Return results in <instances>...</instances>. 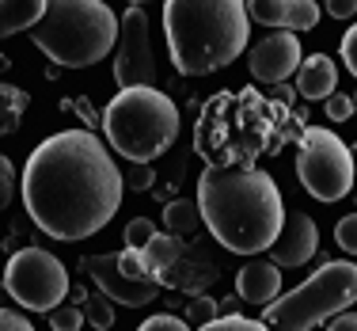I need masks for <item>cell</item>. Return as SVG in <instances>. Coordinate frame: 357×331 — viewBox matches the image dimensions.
Listing matches in <instances>:
<instances>
[{
  "label": "cell",
  "mask_w": 357,
  "mask_h": 331,
  "mask_svg": "<svg viewBox=\"0 0 357 331\" xmlns=\"http://www.w3.org/2000/svg\"><path fill=\"white\" fill-rule=\"evenodd\" d=\"M126 179L91 130H61L31 152L23 168V206L54 240H88L122 206Z\"/></svg>",
  "instance_id": "1"
},
{
  "label": "cell",
  "mask_w": 357,
  "mask_h": 331,
  "mask_svg": "<svg viewBox=\"0 0 357 331\" xmlns=\"http://www.w3.org/2000/svg\"><path fill=\"white\" fill-rule=\"evenodd\" d=\"M198 209L213 240L236 256L266 251L285 225V206L274 175L251 164H209L198 179Z\"/></svg>",
  "instance_id": "2"
},
{
  "label": "cell",
  "mask_w": 357,
  "mask_h": 331,
  "mask_svg": "<svg viewBox=\"0 0 357 331\" xmlns=\"http://www.w3.org/2000/svg\"><path fill=\"white\" fill-rule=\"evenodd\" d=\"M164 38L183 76H209L248 50V0H164Z\"/></svg>",
  "instance_id": "3"
},
{
  "label": "cell",
  "mask_w": 357,
  "mask_h": 331,
  "mask_svg": "<svg viewBox=\"0 0 357 331\" xmlns=\"http://www.w3.org/2000/svg\"><path fill=\"white\" fill-rule=\"evenodd\" d=\"M278 99H262L255 88L225 91L202 107L194 149L202 152L206 164L232 168V164H251L255 156L278 149L285 133H274V115H282Z\"/></svg>",
  "instance_id": "4"
},
{
  "label": "cell",
  "mask_w": 357,
  "mask_h": 331,
  "mask_svg": "<svg viewBox=\"0 0 357 331\" xmlns=\"http://www.w3.org/2000/svg\"><path fill=\"white\" fill-rule=\"evenodd\" d=\"M122 20L107 0H50L31 38L61 69H88L114 50Z\"/></svg>",
  "instance_id": "5"
},
{
  "label": "cell",
  "mask_w": 357,
  "mask_h": 331,
  "mask_svg": "<svg viewBox=\"0 0 357 331\" xmlns=\"http://www.w3.org/2000/svg\"><path fill=\"white\" fill-rule=\"evenodd\" d=\"M107 145L133 164H149L167 152L178 138V107L172 96L156 91L152 84L122 88L103 110Z\"/></svg>",
  "instance_id": "6"
},
{
  "label": "cell",
  "mask_w": 357,
  "mask_h": 331,
  "mask_svg": "<svg viewBox=\"0 0 357 331\" xmlns=\"http://www.w3.org/2000/svg\"><path fill=\"white\" fill-rule=\"evenodd\" d=\"M350 304H357V263L327 259L296 290L262 304V320L270 324V331H312L346 312Z\"/></svg>",
  "instance_id": "7"
},
{
  "label": "cell",
  "mask_w": 357,
  "mask_h": 331,
  "mask_svg": "<svg viewBox=\"0 0 357 331\" xmlns=\"http://www.w3.org/2000/svg\"><path fill=\"white\" fill-rule=\"evenodd\" d=\"M296 175H301L304 191L319 202H338L354 191L357 168H354V149L346 145L338 133L308 126L301 133V149H296Z\"/></svg>",
  "instance_id": "8"
},
{
  "label": "cell",
  "mask_w": 357,
  "mask_h": 331,
  "mask_svg": "<svg viewBox=\"0 0 357 331\" xmlns=\"http://www.w3.org/2000/svg\"><path fill=\"white\" fill-rule=\"evenodd\" d=\"M4 282L12 290L15 304L27 312H54L69 293V270L46 248H23L8 259Z\"/></svg>",
  "instance_id": "9"
},
{
  "label": "cell",
  "mask_w": 357,
  "mask_h": 331,
  "mask_svg": "<svg viewBox=\"0 0 357 331\" xmlns=\"http://www.w3.org/2000/svg\"><path fill=\"white\" fill-rule=\"evenodd\" d=\"M114 84L118 88H141L156 84V61H152V42H149V15L141 4H130L122 15L114 50Z\"/></svg>",
  "instance_id": "10"
},
{
  "label": "cell",
  "mask_w": 357,
  "mask_h": 331,
  "mask_svg": "<svg viewBox=\"0 0 357 331\" xmlns=\"http://www.w3.org/2000/svg\"><path fill=\"white\" fill-rule=\"evenodd\" d=\"M80 270L91 274V282H96L110 301L126 304V309H141V304H152L160 297V282H137V278L122 274L118 256H84Z\"/></svg>",
  "instance_id": "11"
},
{
  "label": "cell",
  "mask_w": 357,
  "mask_h": 331,
  "mask_svg": "<svg viewBox=\"0 0 357 331\" xmlns=\"http://www.w3.org/2000/svg\"><path fill=\"white\" fill-rule=\"evenodd\" d=\"M304 61L301 54V38L296 31H274L262 42H255L248 54V69L259 84H282L296 73V65Z\"/></svg>",
  "instance_id": "12"
},
{
  "label": "cell",
  "mask_w": 357,
  "mask_h": 331,
  "mask_svg": "<svg viewBox=\"0 0 357 331\" xmlns=\"http://www.w3.org/2000/svg\"><path fill=\"white\" fill-rule=\"evenodd\" d=\"M319 251V228L308 214H289L278 240L270 244V263H278L282 270L304 267Z\"/></svg>",
  "instance_id": "13"
},
{
  "label": "cell",
  "mask_w": 357,
  "mask_h": 331,
  "mask_svg": "<svg viewBox=\"0 0 357 331\" xmlns=\"http://www.w3.org/2000/svg\"><path fill=\"white\" fill-rule=\"evenodd\" d=\"M251 20L282 31H312L319 23V4L316 0H248Z\"/></svg>",
  "instance_id": "14"
},
{
  "label": "cell",
  "mask_w": 357,
  "mask_h": 331,
  "mask_svg": "<svg viewBox=\"0 0 357 331\" xmlns=\"http://www.w3.org/2000/svg\"><path fill=\"white\" fill-rule=\"evenodd\" d=\"M282 293V267L270 259H251L248 267L236 274V297L248 304H270Z\"/></svg>",
  "instance_id": "15"
},
{
  "label": "cell",
  "mask_w": 357,
  "mask_h": 331,
  "mask_svg": "<svg viewBox=\"0 0 357 331\" xmlns=\"http://www.w3.org/2000/svg\"><path fill=\"white\" fill-rule=\"evenodd\" d=\"M296 91L304 99H327L331 91H338V65L327 54H312L296 69Z\"/></svg>",
  "instance_id": "16"
},
{
  "label": "cell",
  "mask_w": 357,
  "mask_h": 331,
  "mask_svg": "<svg viewBox=\"0 0 357 331\" xmlns=\"http://www.w3.org/2000/svg\"><path fill=\"white\" fill-rule=\"evenodd\" d=\"M50 0H0V42L20 35V31H35V23L46 15Z\"/></svg>",
  "instance_id": "17"
},
{
  "label": "cell",
  "mask_w": 357,
  "mask_h": 331,
  "mask_svg": "<svg viewBox=\"0 0 357 331\" xmlns=\"http://www.w3.org/2000/svg\"><path fill=\"white\" fill-rule=\"evenodd\" d=\"M141 251H144V263H149V274L160 282V274H164V270L172 267L175 259H183L186 244L178 240L175 233H156V236H152V240L144 244Z\"/></svg>",
  "instance_id": "18"
},
{
  "label": "cell",
  "mask_w": 357,
  "mask_h": 331,
  "mask_svg": "<svg viewBox=\"0 0 357 331\" xmlns=\"http://www.w3.org/2000/svg\"><path fill=\"white\" fill-rule=\"evenodd\" d=\"M31 96L23 88H15V84L0 80V138H8V133H15V126H20L23 110H27Z\"/></svg>",
  "instance_id": "19"
},
{
  "label": "cell",
  "mask_w": 357,
  "mask_h": 331,
  "mask_svg": "<svg viewBox=\"0 0 357 331\" xmlns=\"http://www.w3.org/2000/svg\"><path fill=\"white\" fill-rule=\"evenodd\" d=\"M198 221H202L198 202H172V206L164 209V225H167V233H175V236L194 233V228H198Z\"/></svg>",
  "instance_id": "20"
},
{
  "label": "cell",
  "mask_w": 357,
  "mask_h": 331,
  "mask_svg": "<svg viewBox=\"0 0 357 331\" xmlns=\"http://www.w3.org/2000/svg\"><path fill=\"white\" fill-rule=\"evenodd\" d=\"M84 316H88V324L96 331H110L114 328V301L99 290V293H84Z\"/></svg>",
  "instance_id": "21"
},
{
  "label": "cell",
  "mask_w": 357,
  "mask_h": 331,
  "mask_svg": "<svg viewBox=\"0 0 357 331\" xmlns=\"http://www.w3.org/2000/svg\"><path fill=\"white\" fill-rule=\"evenodd\" d=\"M198 331H270L266 320H248L240 316V312H232V316H217L209 320V324H202Z\"/></svg>",
  "instance_id": "22"
},
{
  "label": "cell",
  "mask_w": 357,
  "mask_h": 331,
  "mask_svg": "<svg viewBox=\"0 0 357 331\" xmlns=\"http://www.w3.org/2000/svg\"><path fill=\"white\" fill-rule=\"evenodd\" d=\"M84 309L80 304H57L54 312H50V328L54 331H80L84 328Z\"/></svg>",
  "instance_id": "23"
},
{
  "label": "cell",
  "mask_w": 357,
  "mask_h": 331,
  "mask_svg": "<svg viewBox=\"0 0 357 331\" xmlns=\"http://www.w3.org/2000/svg\"><path fill=\"white\" fill-rule=\"evenodd\" d=\"M118 267H122V274L137 278V282H156V278L149 274V263H144V251L141 248H126L122 256H118Z\"/></svg>",
  "instance_id": "24"
},
{
  "label": "cell",
  "mask_w": 357,
  "mask_h": 331,
  "mask_svg": "<svg viewBox=\"0 0 357 331\" xmlns=\"http://www.w3.org/2000/svg\"><path fill=\"white\" fill-rule=\"evenodd\" d=\"M335 244L346 251V256H357V214H346L335 225Z\"/></svg>",
  "instance_id": "25"
},
{
  "label": "cell",
  "mask_w": 357,
  "mask_h": 331,
  "mask_svg": "<svg viewBox=\"0 0 357 331\" xmlns=\"http://www.w3.org/2000/svg\"><path fill=\"white\" fill-rule=\"evenodd\" d=\"M323 103H327V118H331V122H350V118L357 115V110H354V96H342V91H331Z\"/></svg>",
  "instance_id": "26"
},
{
  "label": "cell",
  "mask_w": 357,
  "mask_h": 331,
  "mask_svg": "<svg viewBox=\"0 0 357 331\" xmlns=\"http://www.w3.org/2000/svg\"><path fill=\"white\" fill-rule=\"evenodd\" d=\"M152 236H156V225H152L149 217H133L130 225H126V244H130V248H144Z\"/></svg>",
  "instance_id": "27"
},
{
  "label": "cell",
  "mask_w": 357,
  "mask_h": 331,
  "mask_svg": "<svg viewBox=\"0 0 357 331\" xmlns=\"http://www.w3.org/2000/svg\"><path fill=\"white\" fill-rule=\"evenodd\" d=\"M15 198V168L8 156H0V209H8Z\"/></svg>",
  "instance_id": "28"
},
{
  "label": "cell",
  "mask_w": 357,
  "mask_h": 331,
  "mask_svg": "<svg viewBox=\"0 0 357 331\" xmlns=\"http://www.w3.org/2000/svg\"><path fill=\"white\" fill-rule=\"evenodd\" d=\"M137 331H194L190 324H186L183 316H167V312H160V316H149Z\"/></svg>",
  "instance_id": "29"
},
{
  "label": "cell",
  "mask_w": 357,
  "mask_h": 331,
  "mask_svg": "<svg viewBox=\"0 0 357 331\" xmlns=\"http://www.w3.org/2000/svg\"><path fill=\"white\" fill-rule=\"evenodd\" d=\"M186 312H190V320H194L198 328L220 316V312H217V301H209V297H194V301L186 304Z\"/></svg>",
  "instance_id": "30"
},
{
  "label": "cell",
  "mask_w": 357,
  "mask_h": 331,
  "mask_svg": "<svg viewBox=\"0 0 357 331\" xmlns=\"http://www.w3.org/2000/svg\"><path fill=\"white\" fill-rule=\"evenodd\" d=\"M65 110H76V115L84 118V130H96V126H103V115H96V107L88 103V99H69Z\"/></svg>",
  "instance_id": "31"
},
{
  "label": "cell",
  "mask_w": 357,
  "mask_h": 331,
  "mask_svg": "<svg viewBox=\"0 0 357 331\" xmlns=\"http://www.w3.org/2000/svg\"><path fill=\"white\" fill-rule=\"evenodd\" d=\"M342 61H346V69L357 76V23L342 35Z\"/></svg>",
  "instance_id": "32"
},
{
  "label": "cell",
  "mask_w": 357,
  "mask_h": 331,
  "mask_svg": "<svg viewBox=\"0 0 357 331\" xmlns=\"http://www.w3.org/2000/svg\"><path fill=\"white\" fill-rule=\"evenodd\" d=\"M0 331H35L31 320H23L15 309H0Z\"/></svg>",
  "instance_id": "33"
},
{
  "label": "cell",
  "mask_w": 357,
  "mask_h": 331,
  "mask_svg": "<svg viewBox=\"0 0 357 331\" xmlns=\"http://www.w3.org/2000/svg\"><path fill=\"white\" fill-rule=\"evenodd\" d=\"M327 15H331V20H354V15H357V0H327Z\"/></svg>",
  "instance_id": "34"
},
{
  "label": "cell",
  "mask_w": 357,
  "mask_h": 331,
  "mask_svg": "<svg viewBox=\"0 0 357 331\" xmlns=\"http://www.w3.org/2000/svg\"><path fill=\"white\" fill-rule=\"evenodd\" d=\"M327 331H357V312H350V309L338 312V316L327 324Z\"/></svg>",
  "instance_id": "35"
},
{
  "label": "cell",
  "mask_w": 357,
  "mask_h": 331,
  "mask_svg": "<svg viewBox=\"0 0 357 331\" xmlns=\"http://www.w3.org/2000/svg\"><path fill=\"white\" fill-rule=\"evenodd\" d=\"M133 186H137V191L152 186V172H149V168H137V172H133Z\"/></svg>",
  "instance_id": "36"
},
{
  "label": "cell",
  "mask_w": 357,
  "mask_h": 331,
  "mask_svg": "<svg viewBox=\"0 0 357 331\" xmlns=\"http://www.w3.org/2000/svg\"><path fill=\"white\" fill-rule=\"evenodd\" d=\"M236 309H240V304H236V293L225 297V301H217V312H220V316H232Z\"/></svg>",
  "instance_id": "37"
},
{
  "label": "cell",
  "mask_w": 357,
  "mask_h": 331,
  "mask_svg": "<svg viewBox=\"0 0 357 331\" xmlns=\"http://www.w3.org/2000/svg\"><path fill=\"white\" fill-rule=\"evenodd\" d=\"M15 304V297H12V290H8V282L0 278V309H12Z\"/></svg>",
  "instance_id": "38"
},
{
  "label": "cell",
  "mask_w": 357,
  "mask_h": 331,
  "mask_svg": "<svg viewBox=\"0 0 357 331\" xmlns=\"http://www.w3.org/2000/svg\"><path fill=\"white\" fill-rule=\"evenodd\" d=\"M8 65H12V61H8V57H4V54H0V73H4V69H8Z\"/></svg>",
  "instance_id": "39"
},
{
  "label": "cell",
  "mask_w": 357,
  "mask_h": 331,
  "mask_svg": "<svg viewBox=\"0 0 357 331\" xmlns=\"http://www.w3.org/2000/svg\"><path fill=\"white\" fill-rule=\"evenodd\" d=\"M130 4H149V0H130Z\"/></svg>",
  "instance_id": "40"
},
{
  "label": "cell",
  "mask_w": 357,
  "mask_h": 331,
  "mask_svg": "<svg viewBox=\"0 0 357 331\" xmlns=\"http://www.w3.org/2000/svg\"><path fill=\"white\" fill-rule=\"evenodd\" d=\"M354 168H357V145H354Z\"/></svg>",
  "instance_id": "41"
},
{
  "label": "cell",
  "mask_w": 357,
  "mask_h": 331,
  "mask_svg": "<svg viewBox=\"0 0 357 331\" xmlns=\"http://www.w3.org/2000/svg\"><path fill=\"white\" fill-rule=\"evenodd\" d=\"M354 110H357V96H354Z\"/></svg>",
  "instance_id": "42"
}]
</instances>
